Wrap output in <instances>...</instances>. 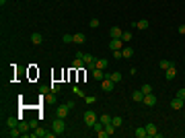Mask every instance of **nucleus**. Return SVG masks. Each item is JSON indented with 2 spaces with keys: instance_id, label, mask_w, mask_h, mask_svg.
<instances>
[{
  "instance_id": "1",
  "label": "nucleus",
  "mask_w": 185,
  "mask_h": 138,
  "mask_svg": "<svg viewBox=\"0 0 185 138\" xmlns=\"http://www.w3.org/2000/svg\"><path fill=\"white\" fill-rule=\"evenodd\" d=\"M76 58H82V60H84V66H87V68H95V64H97V58H93V56L91 54H82V52H78V54H76Z\"/></svg>"
},
{
  "instance_id": "2",
  "label": "nucleus",
  "mask_w": 185,
  "mask_h": 138,
  "mask_svg": "<svg viewBox=\"0 0 185 138\" xmlns=\"http://www.w3.org/2000/svg\"><path fill=\"white\" fill-rule=\"evenodd\" d=\"M82 120H84L87 128H93V124H95V122H99V120H97V113L93 109H87V111H84V117H82Z\"/></svg>"
},
{
  "instance_id": "3",
  "label": "nucleus",
  "mask_w": 185,
  "mask_h": 138,
  "mask_svg": "<svg viewBox=\"0 0 185 138\" xmlns=\"http://www.w3.org/2000/svg\"><path fill=\"white\" fill-rule=\"evenodd\" d=\"M54 132L56 134H64V132H66V124H64L62 117H56L54 120Z\"/></svg>"
},
{
  "instance_id": "4",
  "label": "nucleus",
  "mask_w": 185,
  "mask_h": 138,
  "mask_svg": "<svg viewBox=\"0 0 185 138\" xmlns=\"http://www.w3.org/2000/svg\"><path fill=\"white\" fill-rule=\"evenodd\" d=\"M113 87H115V83L111 81L109 76H105V78H103V83H101V89L105 91V93H111V91H113Z\"/></svg>"
},
{
  "instance_id": "5",
  "label": "nucleus",
  "mask_w": 185,
  "mask_h": 138,
  "mask_svg": "<svg viewBox=\"0 0 185 138\" xmlns=\"http://www.w3.org/2000/svg\"><path fill=\"white\" fill-rule=\"evenodd\" d=\"M70 113V107L68 105H58V109H56V117H62V120H66Z\"/></svg>"
},
{
  "instance_id": "6",
  "label": "nucleus",
  "mask_w": 185,
  "mask_h": 138,
  "mask_svg": "<svg viewBox=\"0 0 185 138\" xmlns=\"http://www.w3.org/2000/svg\"><path fill=\"white\" fill-rule=\"evenodd\" d=\"M183 105H185V101L181 99V97H175V99H171V109L179 111V109H183Z\"/></svg>"
},
{
  "instance_id": "7",
  "label": "nucleus",
  "mask_w": 185,
  "mask_h": 138,
  "mask_svg": "<svg viewBox=\"0 0 185 138\" xmlns=\"http://www.w3.org/2000/svg\"><path fill=\"white\" fill-rule=\"evenodd\" d=\"M144 105H148V107H154L156 105V97L152 95V93H148V95H144V101H142Z\"/></svg>"
},
{
  "instance_id": "8",
  "label": "nucleus",
  "mask_w": 185,
  "mask_h": 138,
  "mask_svg": "<svg viewBox=\"0 0 185 138\" xmlns=\"http://www.w3.org/2000/svg\"><path fill=\"white\" fill-rule=\"evenodd\" d=\"M144 128H146V134H148V136H150V138H156L158 130H156V126L152 124V122H150V124H146V126H144Z\"/></svg>"
},
{
  "instance_id": "9",
  "label": "nucleus",
  "mask_w": 185,
  "mask_h": 138,
  "mask_svg": "<svg viewBox=\"0 0 185 138\" xmlns=\"http://www.w3.org/2000/svg\"><path fill=\"white\" fill-rule=\"evenodd\" d=\"M109 48L113 49V52H117V49H123V41H121V37H119V39H111V41H109Z\"/></svg>"
},
{
  "instance_id": "10",
  "label": "nucleus",
  "mask_w": 185,
  "mask_h": 138,
  "mask_svg": "<svg viewBox=\"0 0 185 138\" xmlns=\"http://www.w3.org/2000/svg\"><path fill=\"white\" fill-rule=\"evenodd\" d=\"M175 76H177V68H175V66H171L169 70H164V78H167V81H173Z\"/></svg>"
},
{
  "instance_id": "11",
  "label": "nucleus",
  "mask_w": 185,
  "mask_h": 138,
  "mask_svg": "<svg viewBox=\"0 0 185 138\" xmlns=\"http://www.w3.org/2000/svg\"><path fill=\"white\" fill-rule=\"evenodd\" d=\"M121 33H123V31H121L119 27H111V29H109V35H111V39H119V37H121Z\"/></svg>"
},
{
  "instance_id": "12",
  "label": "nucleus",
  "mask_w": 185,
  "mask_h": 138,
  "mask_svg": "<svg viewBox=\"0 0 185 138\" xmlns=\"http://www.w3.org/2000/svg\"><path fill=\"white\" fill-rule=\"evenodd\" d=\"M45 134H48L45 130H41V128H37L35 132H29V138H45Z\"/></svg>"
},
{
  "instance_id": "13",
  "label": "nucleus",
  "mask_w": 185,
  "mask_h": 138,
  "mask_svg": "<svg viewBox=\"0 0 185 138\" xmlns=\"http://www.w3.org/2000/svg\"><path fill=\"white\" fill-rule=\"evenodd\" d=\"M148 25H150V23L146 21V19H140V21H136V23H134V27H136V29H140V31L148 29Z\"/></svg>"
},
{
  "instance_id": "14",
  "label": "nucleus",
  "mask_w": 185,
  "mask_h": 138,
  "mask_svg": "<svg viewBox=\"0 0 185 138\" xmlns=\"http://www.w3.org/2000/svg\"><path fill=\"white\" fill-rule=\"evenodd\" d=\"M109 66V60L107 58H101V60H97V64H95V68H99V70H105Z\"/></svg>"
},
{
  "instance_id": "15",
  "label": "nucleus",
  "mask_w": 185,
  "mask_h": 138,
  "mask_svg": "<svg viewBox=\"0 0 185 138\" xmlns=\"http://www.w3.org/2000/svg\"><path fill=\"white\" fill-rule=\"evenodd\" d=\"M31 41H33L35 45H39V43H43V35L41 33H31Z\"/></svg>"
},
{
  "instance_id": "16",
  "label": "nucleus",
  "mask_w": 185,
  "mask_h": 138,
  "mask_svg": "<svg viewBox=\"0 0 185 138\" xmlns=\"http://www.w3.org/2000/svg\"><path fill=\"white\" fill-rule=\"evenodd\" d=\"M93 78H95V81H103V78H105L103 70H99V68H93Z\"/></svg>"
},
{
  "instance_id": "17",
  "label": "nucleus",
  "mask_w": 185,
  "mask_h": 138,
  "mask_svg": "<svg viewBox=\"0 0 185 138\" xmlns=\"http://www.w3.org/2000/svg\"><path fill=\"white\" fill-rule=\"evenodd\" d=\"M105 76H109L113 83H119L121 81V72H109V74H105Z\"/></svg>"
},
{
  "instance_id": "18",
  "label": "nucleus",
  "mask_w": 185,
  "mask_h": 138,
  "mask_svg": "<svg viewBox=\"0 0 185 138\" xmlns=\"http://www.w3.org/2000/svg\"><path fill=\"white\" fill-rule=\"evenodd\" d=\"M158 66H160L163 70H169L171 66H175V64H173L171 60H160V62H158Z\"/></svg>"
},
{
  "instance_id": "19",
  "label": "nucleus",
  "mask_w": 185,
  "mask_h": 138,
  "mask_svg": "<svg viewBox=\"0 0 185 138\" xmlns=\"http://www.w3.org/2000/svg\"><path fill=\"white\" fill-rule=\"evenodd\" d=\"M84 41H87L84 33H74V43H84Z\"/></svg>"
},
{
  "instance_id": "20",
  "label": "nucleus",
  "mask_w": 185,
  "mask_h": 138,
  "mask_svg": "<svg viewBox=\"0 0 185 138\" xmlns=\"http://www.w3.org/2000/svg\"><path fill=\"white\" fill-rule=\"evenodd\" d=\"M111 124L115 126V128H121V126H123V120L119 116H115V117H111Z\"/></svg>"
},
{
  "instance_id": "21",
  "label": "nucleus",
  "mask_w": 185,
  "mask_h": 138,
  "mask_svg": "<svg viewBox=\"0 0 185 138\" xmlns=\"http://www.w3.org/2000/svg\"><path fill=\"white\" fill-rule=\"evenodd\" d=\"M99 122H101L103 126H107V124H111V116H107V113H103V116L99 117Z\"/></svg>"
},
{
  "instance_id": "22",
  "label": "nucleus",
  "mask_w": 185,
  "mask_h": 138,
  "mask_svg": "<svg viewBox=\"0 0 185 138\" xmlns=\"http://www.w3.org/2000/svg\"><path fill=\"white\" fill-rule=\"evenodd\" d=\"M6 134H8V136H13V138H17L19 134H23V132H21V130H19V126H17V128H10Z\"/></svg>"
},
{
  "instance_id": "23",
  "label": "nucleus",
  "mask_w": 185,
  "mask_h": 138,
  "mask_svg": "<svg viewBox=\"0 0 185 138\" xmlns=\"http://www.w3.org/2000/svg\"><path fill=\"white\" fill-rule=\"evenodd\" d=\"M82 66H84V60H82V58H76L74 62H72V68H76V70L82 68Z\"/></svg>"
},
{
  "instance_id": "24",
  "label": "nucleus",
  "mask_w": 185,
  "mask_h": 138,
  "mask_svg": "<svg viewBox=\"0 0 185 138\" xmlns=\"http://www.w3.org/2000/svg\"><path fill=\"white\" fill-rule=\"evenodd\" d=\"M121 56H123V58H132V56H134V49H132V48H123L121 49Z\"/></svg>"
},
{
  "instance_id": "25",
  "label": "nucleus",
  "mask_w": 185,
  "mask_h": 138,
  "mask_svg": "<svg viewBox=\"0 0 185 138\" xmlns=\"http://www.w3.org/2000/svg\"><path fill=\"white\" fill-rule=\"evenodd\" d=\"M134 101H144V93H142V89H140V91H134Z\"/></svg>"
},
{
  "instance_id": "26",
  "label": "nucleus",
  "mask_w": 185,
  "mask_h": 138,
  "mask_svg": "<svg viewBox=\"0 0 185 138\" xmlns=\"http://www.w3.org/2000/svg\"><path fill=\"white\" fill-rule=\"evenodd\" d=\"M136 136L138 138H146L148 134H146V128H136Z\"/></svg>"
},
{
  "instance_id": "27",
  "label": "nucleus",
  "mask_w": 185,
  "mask_h": 138,
  "mask_svg": "<svg viewBox=\"0 0 185 138\" xmlns=\"http://www.w3.org/2000/svg\"><path fill=\"white\" fill-rule=\"evenodd\" d=\"M62 41H64V43H74V35L66 33V35H64V37H62Z\"/></svg>"
},
{
  "instance_id": "28",
  "label": "nucleus",
  "mask_w": 185,
  "mask_h": 138,
  "mask_svg": "<svg viewBox=\"0 0 185 138\" xmlns=\"http://www.w3.org/2000/svg\"><path fill=\"white\" fill-rule=\"evenodd\" d=\"M130 39H132V33H130V31H123V33H121V41H123V43H128Z\"/></svg>"
},
{
  "instance_id": "29",
  "label": "nucleus",
  "mask_w": 185,
  "mask_h": 138,
  "mask_svg": "<svg viewBox=\"0 0 185 138\" xmlns=\"http://www.w3.org/2000/svg\"><path fill=\"white\" fill-rule=\"evenodd\" d=\"M115 130H117V128L113 124H107V126H105V132H107L109 136H111V134H115Z\"/></svg>"
},
{
  "instance_id": "30",
  "label": "nucleus",
  "mask_w": 185,
  "mask_h": 138,
  "mask_svg": "<svg viewBox=\"0 0 185 138\" xmlns=\"http://www.w3.org/2000/svg\"><path fill=\"white\" fill-rule=\"evenodd\" d=\"M29 128H31V124H25V122H19V130L23 132V134H25V132H27Z\"/></svg>"
},
{
  "instance_id": "31",
  "label": "nucleus",
  "mask_w": 185,
  "mask_h": 138,
  "mask_svg": "<svg viewBox=\"0 0 185 138\" xmlns=\"http://www.w3.org/2000/svg\"><path fill=\"white\" fill-rule=\"evenodd\" d=\"M19 120H21V117H10V120H8V126H10V128H17Z\"/></svg>"
},
{
  "instance_id": "32",
  "label": "nucleus",
  "mask_w": 185,
  "mask_h": 138,
  "mask_svg": "<svg viewBox=\"0 0 185 138\" xmlns=\"http://www.w3.org/2000/svg\"><path fill=\"white\" fill-rule=\"evenodd\" d=\"M142 93H144V95L152 93V87H150V85H144V87H142Z\"/></svg>"
},
{
  "instance_id": "33",
  "label": "nucleus",
  "mask_w": 185,
  "mask_h": 138,
  "mask_svg": "<svg viewBox=\"0 0 185 138\" xmlns=\"http://www.w3.org/2000/svg\"><path fill=\"white\" fill-rule=\"evenodd\" d=\"M89 25H91L93 29H97V27H99V19H91V23H89Z\"/></svg>"
},
{
  "instance_id": "34",
  "label": "nucleus",
  "mask_w": 185,
  "mask_h": 138,
  "mask_svg": "<svg viewBox=\"0 0 185 138\" xmlns=\"http://www.w3.org/2000/svg\"><path fill=\"white\" fill-rule=\"evenodd\" d=\"M49 89H52V93H58V91H60V85H58V83H52V87H49Z\"/></svg>"
},
{
  "instance_id": "35",
  "label": "nucleus",
  "mask_w": 185,
  "mask_h": 138,
  "mask_svg": "<svg viewBox=\"0 0 185 138\" xmlns=\"http://www.w3.org/2000/svg\"><path fill=\"white\" fill-rule=\"evenodd\" d=\"M97 136H99V138H107V136H109V134H107V132H105V128H103L101 132H97Z\"/></svg>"
},
{
  "instance_id": "36",
  "label": "nucleus",
  "mask_w": 185,
  "mask_h": 138,
  "mask_svg": "<svg viewBox=\"0 0 185 138\" xmlns=\"http://www.w3.org/2000/svg\"><path fill=\"white\" fill-rule=\"evenodd\" d=\"M177 97H181V99H183V101H185V87H183V89H179Z\"/></svg>"
},
{
  "instance_id": "37",
  "label": "nucleus",
  "mask_w": 185,
  "mask_h": 138,
  "mask_svg": "<svg viewBox=\"0 0 185 138\" xmlns=\"http://www.w3.org/2000/svg\"><path fill=\"white\" fill-rule=\"evenodd\" d=\"M84 101H87V103H95L97 97H84Z\"/></svg>"
},
{
  "instance_id": "38",
  "label": "nucleus",
  "mask_w": 185,
  "mask_h": 138,
  "mask_svg": "<svg viewBox=\"0 0 185 138\" xmlns=\"http://www.w3.org/2000/svg\"><path fill=\"white\" fill-rule=\"evenodd\" d=\"M113 58H117V60H119V58H123V56H121V49H117V52H113Z\"/></svg>"
},
{
  "instance_id": "39",
  "label": "nucleus",
  "mask_w": 185,
  "mask_h": 138,
  "mask_svg": "<svg viewBox=\"0 0 185 138\" xmlns=\"http://www.w3.org/2000/svg\"><path fill=\"white\" fill-rule=\"evenodd\" d=\"M177 31H179L181 35H185V23H183V25H179V29H177Z\"/></svg>"
},
{
  "instance_id": "40",
  "label": "nucleus",
  "mask_w": 185,
  "mask_h": 138,
  "mask_svg": "<svg viewBox=\"0 0 185 138\" xmlns=\"http://www.w3.org/2000/svg\"><path fill=\"white\" fill-rule=\"evenodd\" d=\"M4 4H6V0H0V6H4Z\"/></svg>"
}]
</instances>
